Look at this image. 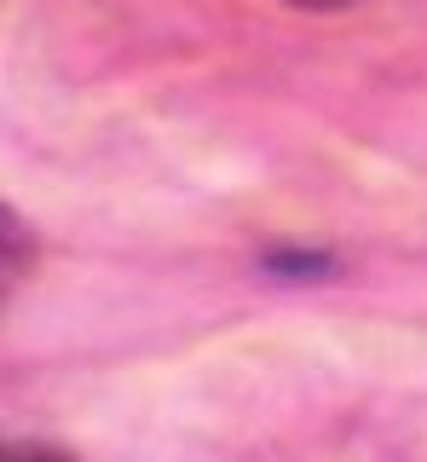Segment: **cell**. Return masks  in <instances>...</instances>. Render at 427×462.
I'll return each mask as SVG.
<instances>
[{
	"label": "cell",
	"mask_w": 427,
	"mask_h": 462,
	"mask_svg": "<svg viewBox=\"0 0 427 462\" xmlns=\"http://www.w3.org/2000/svg\"><path fill=\"white\" fill-rule=\"evenodd\" d=\"M30 260H35V237H30V226L18 220V214L0 202V300L12 295V283L30 272Z\"/></svg>",
	"instance_id": "6da1fadb"
},
{
	"label": "cell",
	"mask_w": 427,
	"mask_h": 462,
	"mask_svg": "<svg viewBox=\"0 0 427 462\" xmlns=\"http://www.w3.org/2000/svg\"><path fill=\"white\" fill-rule=\"evenodd\" d=\"M0 462H69V457L47 451V445H0Z\"/></svg>",
	"instance_id": "7a4b0ae2"
},
{
	"label": "cell",
	"mask_w": 427,
	"mask_h": 462,
	"mask_svg": "<svg viewBox=\"0 0 427 462\" xmlns=\"http://www.w3.org/2000/svg\"><path fill=\"white\" fill-rule=\"evenodd\" d=\"M289 6H306V12H341V6H352V0H289Z\"/></svg>",
	"instance_id": "3957f363"
}]
</instances>
